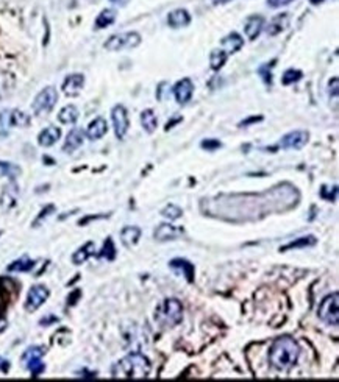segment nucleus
<instances>
[{
	"mask_svg": "<svg viewBox=\"0 0 339 382\" xmlns=\"http://www.w3.org/2000/svg\"><path fill=\"white\" fill-rule=\"evenodd\" d=\"M300 356L298 343L291 337H278L269 348V362L280 371H288L297 364Z\"/></svg>",
	"mask_w": 339,
	"mask_h": 382,
	"instance_id": "1",
	"label": "nucleus"
},
{
	"mask_svg": "<svg viewBox=\"0 0 339 382\" xmlns=\"http://www.w3.org/2000/svg\"><path fill=\"white\" fill-rule=\"evenodd\" d=\"M13 88H14V76L7 72L0 73V98H5L7 95H10Z\"/></svg>",
	"mask_w": 339,
	"mask_h": 382,
	"instance_id": "28",
	"label": "nucleus"
},
{
	"mask_svg": "<svg viewBox=\"0 0 339 382\" xmlns=\"http://www.w3.org/2000/svg\"><path fill=\"white\" fill-rule=\"evenodd\" d=\"M50 292L46 286H33L27 295L25 301V311L27 312H34L41 308V306L47 301Z\"/></svg>",
	"mask_w": 339,
	"mask_h": 382,
	"instance_id": "8",
	"label": "nucleus"
},
{
	"mask_svg": "<svg viewBox=\"0 0 339 382\" xmlns=\"http://www.w3.org/2000/svg\"><path fill=\"white\" fill-rule=\"evenodd\" d=\"M300 78H302V72L297 70V69H288L285 73H283V78H281V83L285 86L288 85H292V83H297Z\"/></svg>",
	"mask_w": 339,
	"mask_h": 382,
	"instance_id": "35",
	"label": "nucleus"
},
{
	"mask_svg": "<svg viewBox=\"0 0 339 382\" xmlns=\"http://www.w3.org/2000/svg\"><path fill=\"white\" fill-rule=\"evenodd\" d=\"M112 377H127V379H144L150 373V362L139 353L128 354L112 367Z\"/></svg>",
	"mask_w": 339,
	"mask_h": 382,
	"instance_id": "2",
	"label": "nucleus"
},
{
	"mask_svg": "<svg viewBox=\"0 0 339 382\" xmlns=\"http://www.w3.org/2000/svg\"><path fill=\"white\" fill-rule=\"evenodd\" d=\"M83 142H85V131L82 128H73L69 131V134L64 140L63 150L66 153H72L77 148H80L83 145Z\"/></svg>",
	"mask_w": 339,
	"mask_h": 382,
	"instance_id": "14",
	"label": "nucleus"
},
{
	"mask_svg": "<svg viewBox=\"0 0 339 382\" xmlns=\"http://www.w3.org/2000/svg\"><path fill=\"white\" fill-rule=\"evenodd\" d=\"M190 22H191V14L187 13L186 10H183V8L174 10V11H171L169 16H167V24H169V27H172V28L186 27V25H190Z\"/></svg>",
	"mask_w": 339,
	"mask_h": 382,
	"instance_id": "19",
	"label": "nucleus"
},
{
	"mask_svg": "<svg viewBox=\"0 0 339 382\" xmlns=\"http://www.w3.org/2000/svg\"><path fill=\"white\" fill-rule=\"evenodd\" d=\"M244 46V39L241 37V34H238V33H230V34H227L222 39V43H220V47H222V50L227 53V55H232V53H236L241 47Z\"/></svg>",
	"mask_w": 339,
	"mask_h": 382,
	"instance_id": "18",
	"label": "nucleus"
},
{
	"mask_svg": "<svg viewBox=\"0 0 339 382\" xmlns=\"http://www.w3.org/2000/svg\"><path fill=\"white\" fill-rule=\"evenodd\" d=\"M24 362H25V365H27V368H28V371L31 373L33 377H37V376H40V374L46 370V367H44L41 357L27 359V360H24Z\"/></svg>",
	"mask_w": 339,
	"mask_h": 382,
	"instance_id": "31",
	"label": "nucleus"
},
{
	"mask_svg": "<svg viewBox=\"0 0 339 382\" xmlns=\"http://www.w3.org/2000/svg\"><path fill=\"white\" fill-rule=\"evenodd\" d=\"M227 58H229V55L225 53L222 49L213 50L211 55H210V66H211V69H213V70H219V69L225 64Z\"/></svg>",
	"mask_w": 339,
	"mask_h": 382,
	"instance_id": "30",
	"label": "nucleus"
},
{
	"mask_svg": "<svg viewBox=\"0 0 339 382\" xmlns=\"http://www.w3.org/2000/svg\"><path fill=\"white\" fill-rule=\"evenodd\" d=\"M141 34L136 31H127V33H119L112 34L108 37V41L103 44V47L108 52H121L124 49H135L141 44Z\"/></svg>",
	"mask_w": 339,
	"mask_h": 382,
	"instance_id": "5",
	"label": "nucleus"
},
{
	"mask_svg": "<svg viewBox=\"0 0 339 382\" xmlns=\"http://www.w3.org/2000/svg\"><path fill=\"white\" fill-rule=\"evenodd\" d=\"M99 256L103 257V259H106V260H115V257H116V247H115V242H112L111 237H108L105 240L103 248H102V251H100Z\"/></svg>",
	"mask_w": 339,
	"mask_h": 382,
	"instance_id": "32",
	"label": "nucleus"
},
{
	"mask_svg": "<svg viewBox=\"0 0 339 382\" xmlns=\"http://www.w3.org/2000/svg\"><path fill=\"white\" fill-rule=\"evenodd\" d=\"M79 296H80V290H75V292L67 298V304H70V306L75 304V303H77V301H75V298H79Z\"/></svg>",
	"mask_w": 339,
	"mask_h": 382,
	"instance_id": "43",
	"label": "nucleus"
},
{
	"mask_svg": "<svg viewBox=\"0 0 339 382\" xmlns=\"http://www.w3.org/2000/svg\"><path fill=\"white\" fill-rule=\"evenodd\" d=\"M183 228L180 226H174L171 223H161L157 226V229L154 231V237L160 242H166V240H175L180 236H183Z\"/></svg>",
	"mask_w": 339,
	"mask_h": 382,
	"instance_id": "11",
	"label": "nucleus"
},
{
	"mask_svg": "<svg viewBox=\"0 0 339 382\" xmlns=\"http://www.w3.org/2000/svg\"><path fill=\"white\" fill-rule=\"evenodd\" d=\"M155 320L163 328H174L183 320V306L177 298H167L155 311Z\"/></svg>",
	"mask_w": 339,
	"mask_h": 382,
	"instance_id": "3",
	"label": "nucleus"
},
{
	"mask_svg": "<svg viewBox=\"0 0 339 382\" xmlns=\"http://www.w3.org/2000/svg\"><path fill=\"white\" fill-rule=\"evenodd\" d=\"M310 134L304 130H295L288 134H285L280 140V147L285 150H300L307 145Z\"/></svg>",
	"mask_w": 339,
	"mask_h": 382,
	"instance_id": "9",
	"label": "nucleus"
},
{
	"mask_svg": "<svg viewBox=\"0 0 339 382\" xmlns=\"http://www.w3.org/2000/svg\"><path fill=\"white\" fill-rule=\"evenodd\" d=\"M193 92H194V85L190 78H183L174 86V95L180 105L190 102L193 97Z\"/></svg>",
	"mask_w": 339,
	"mask_h": 382,
	"instance_id": "13",
	"label": "nucleus"
},
{
	"mask_svg": "<svg viewBox=\"0 0 339 382\" xmlns=\"http://www.w3.org/2000/svg\"><path fill=\"white\" fill-rule=\"evenodd\" d=\"M115 21H116V11L106 8V10H103V11L97 16V19H96V28H97V30L106 28V27H109Z\"/></svg>",
	"mask_w": 339,
	"mask_h": 382,
	"instance_id": "29",
	"label": "nucleus"
},
{
	"mask_svg": "<svg viewBox=\"0 0 339 382\" xmlns=\"http://www.w3.org/2000/svg\"><path fill=\"white\" fill-rule=\"evenodd\" d=\"M105 217H108V214H105V215H89V217H85L83 220H80L79 223H80V226H83V225H86L88 222H91V220H97V218H105Z\"/></svg>",
	"mask_w": 339,
	"mask_h": 382,
	"instance_id": "41",
	"label": "nucleus"
},
{
	"mask_svg": "<svg viewBox=\"0 0 339 382\" xmlns=\"http://www.w3.org/2000/svg\"><path fill=\"white\" fill-rule=\"evenodd\" d=\"M141 237V228L138 226H125L121 231V240L127 248L135 247L139 242Z\"/></svg>",
	"mask_w": 339,
	"mask_h": 382,
	"instance_id": "20",
	"label": "nucleus"
},
{
	"mask_svg": "<svg viewBox=\"0 0 339 382\" xmlns=\"http://www.w3.org/2000/svg\"><path fill=\"white\" fill-rule=\"evenodd\" d=\"M77 119H79V109L73 105H67L58 112V120L64 125H72L77 122Z\"/></svg>",
	"mask_w": 339,
	"mask_h": 382,
	"instance_id": "23",
	"label": "nucleus"
},
{
	"mask_svg": "<svg viewBox=\"0 0 339 382\" xmlns=\"http://www.w3.org/2000/svg\"><path fill=\"white\" fill-rule=\"evenodd\" d=\"M261 120H262V117H261V116H259V117H249L247 120L241 122V124H239V127H242V128H244V127H247V125H250V124H256V122H261Z\"/></svg>",
	"mask_w": 339,
	"mask_h": 382,
	"instance_id": "42",
	"label": "nucleus"
},
{
	"mask_svg": "<svg viewBox=\"0 0 339 382\" xmlns=\"http://www.w3.org/2000/svg\"><path fill=\"white\" fill-rule=\"evenodd\" d=\"M169 267H171V269H172L174 272L181 273V275L186 278L187 283H194L196 269H194V265H193L190 260L181 259V257H175V259H172V260L169 262Z\"/></svg>",
	"mask_w": 339,
	"mask_h": 382,
	"instance_id": "12",
	"label": "nucleus"
},
{
	"mask_svg": "<svg viewBox=\"0 0 339 382\" xmlns=\"http://www.w3.org/2000/svg\"><path fill=\"white\" fill-rule=\"evenodd\" d=\"M272 66H274V63H266V64H262L259 69H258V73L261 75V78H262V82H265L266 85H272V72H271V69H272Z\"/></svg>",
	"mask_w": 339,
	"mask_h": 382,
	"instance_id": "36",
	"label": "nucleus"
},
{
	"mask_svg": "<svg viewBox=\"0 0 339 382\" xmlns=\"http://www.w3.org/2000/svg\"><path fill=\"white\" fill-rule=\"evenodd\" d=\"M8 368H10V364H8V360H4V359H0V370H2L4 373H7V371H8Z\"/></svg>",
	"mask_w": 339,
	"mask_h": 382,
	"instance_id": "45",
	"label": "nucleus"
},
{
	"mask_svg": "<svg viewBox=\"0 0 339 382\" xmlns=\"http://www.w3.org/2000/svg\"><path fill=\"white\" fill-rule=\"evenodd\" d=\"M111 120H112V127H115V133L118 139H124L128 127H130V120H128V112L122 105H116L115 108L111 109Z\"/></svg>",
	"mask_w": 339,
	"mask_h": 382,
	"instance_id": "7",
	"label": "nucleus"
},
{
	"mask_svg": "<svg viewBox=\"0 0 339 382\" xmlns=\"http://www.w3.org/2000/svg\"><path fill=\"white\" fill-rule=\"evenodd\" d=\"M111 2H116V0H111Z\"/></svg>",
	"mask_w": 339,
	"mask_h": 382,
	"instance_id": "48",
	"label": "nucleus"
},
{
	"mask_svg": "<svg viewBox=\"0 0 339 382\" xmlns=\"http://www.w3.org/2000/svg\"><path fill=\"white\" fill-rule=\"evenodd\" d=\"M34 267V260H31L30 257H27V256H24V257H21V259H17V260H14V262H11L10 265H8V272H16V273H24V272H30L31 269Z\"/></svg>",
	"mask_w": 339,
	"mask_h": 382,
	"instance_id": "27",
	"label": "nucleus"
},
{
	"mask_svg": "<svg viewBox=\"0 0 339 382\" xmlns=\"http://www.w3.org/2000/svg\"><path fill=\"white\" fill-rule=\"evenodd\" d=\"M291 2H294V0H268V5L272 8H280V7L289 5Z\"/></svg>",
	"mask_w": 339,
	"mask_h": 382,
	"instance_id": "40",
	"label": "nucleus"
},
{
	"mask_svg": "<svg viewBox=\"0 0 339 382\" xmlns=\"http://www.w3.org/2000/svg\"><path fill=\"white\" fill-rule=\"evenodd\" d=\"M200 147L205 148L206 151H214V150L220 148L222 144H220V140H217V139H205V140H202Z\"/></svg>",
	"mask_w": 339,
	"mask_h": 382,
	"instance_id": "38",
	"label": "nucleus"
},
{
	"mask_svg": "<svg viewBox=\"0 0 339 382\" xmlns=\"http://www.w3.org/2000/svg\"><path fill=\"white\" fill-rule=\"evenodd\" d=\"M141 124L142 128L147 133H154L158 127V119H157V114L152 109H145L141 112Z\"/></svg>",
	"mask_w": 339,
	"mask_h": 382,
	"instance_id": "24",
	"label": "nucleus"
},
{
	"mask_svg": "<svg viewBox=\"0 0 339 382\" xmlns=\"http://www.w3.org/2000/svg\"><path fill=\"white\" fill-rule=\"evenodd\" d=\"M0 173H2V175H7V176L11 178V179H14V178H17V176L21 175V167H17V166L13 164V163H4V161H0Z\"/></svg>",
	"mask_w": 339,
	"mask_h": 382,
	"instance_id": "33",
	"label": "nucleus"
},
{
	"mask_svg": "<svg viewBox=\"0 0 339 382\" xmlns=\"http://www.w3.org/2000/svg\"><path fill=\"white\" fill-rule=\"evenodd\" d=\"M31 122L28 114H25L21 109H10V127H21L25 128Z\"/></svg>",
	"mask_w": 339,
	"mask_h": 382,
	"instance_id": "25",
	"label": "nucleus"
},
{
	"mask_svg": "<svg viewBox=\"0 0 339 382\" xmlns=\"http://www.w3.org/2000/svg\"><path fill=\"white\" fill-rule=\"evenodd\" d=\"M56 102H58L56 89L53 86H47L34 97L33 105H31L33 112L36 114V116H44V114H47L53 109Z\"/></svg>",
	"mask_w": 339,
	"mask_h": 382,
	"instance_id": "6",
	"label": "nucleus"
},
{
	"mask_svg": "<svg viewBox=\"0 0 339 382\" xmlns=\"http://www.w3.org/2000/svg\"><path fill=\"white\" fill-rule=\"evenodd\" d=\"M262 27H265V19H262L261 16L253 14V16L247 17V21L244 24V31H246L247 39L255 41L259 36V33L262 31Z\"/></svg>",
	"mask_w": 339,
	"mask_h": 382,
	"instance_id": "15",
	"label": "nucleus"
},
{
	"mask_svg": "<svg viewBox=\"0 0 339 382\" xmlns=\"http://www.w3.org/2000/svg\"><path fill=\"white\" fill-rule=\"evenodd\" d=\"M56 321H58V318H56V317H53V315H49L47 318H43V320H41V325L47 326L49 323H56Z\"/></svg>",
	"mask_w": 339,
	"mask_h": 382,
	"instance_id": "44",
	"label": "nucleus"
},
{
	"mask_svg": "<svg viewBox=\"0 0 339 382\" xmlns=\"http://www.w3.org/2000/svg\"><path fill=\"white\" fill-rule=\"evenodd\" d=\"M108 131V124L103 117H96L86 128V136L91 140H99L102 139Z\"/></svg>",
	"mask_w": 339,
	"mask_h": 382,
	"instance_id": "17",
	"label": "nucleus"
},
{
	"mask_svg": "<svg viewBox=\"0 0 339 382\" xmlns=\"http://www.w3.org/2000/svg\"><path fill=\"white\" fill-rule=\"evenodd\" d=\"M94 251H96L94 242H88V244H85L82 248H79L77 251L72 254V262L75 265H82V264H85L94 254Z\"/></svg>",
	"mask_w": 339,
	"mask_h": 382,
	"instance_id": "21",
	"label": "nucleus"
},
{
	"mask_svg": "<svg viewBox=\"0 0 339 382\" xmlns=\"http://www.w3.org/2000/svg\"><path fill=\"white\" fill-rule=\"evenodd\" d=\"M288 24H289V14L288 13H283V14L275 16L269 22V25H268V34L269 36H275V34L281 33L288 27Z\"/></svg>",
	"mask_w": 339,
	"mask_h": 382,
	"instance_id": "22",
	"label": "nucleus"
},
{
	"mask_svg": "<svg viewBox=\"0 0 339 382\" xmlns=\"http://www.w3.org/2000/svg\"><path fill=\"white\" fill-rule=\"evenodd\" d=\"M336 195H337V189H336V186L333 187V190H330V192H327V187H325V186L321 189V197L325 198L327 202H334V200H336Z\"/></svg>",
	"mask_w": 339,
	"mask_h": 382,
	"instance_id": "39",
	"label": "nucleus"
},
{
	"mask_svg": "<svg viewBox=\"0 0 339 382\" xmlns=\"http://www.w3.org/2000/svg\"><path fill=\"white\" fill-rule=\"evenodd\" d=\"M317 244V239L314 236H304V237H298L292 242H289L288 245L281 247L280 251H288V250H297V248H307V247H313Z\"/></svg>",
	"mask_w": 339,
	"mask_h": 382,
	"instance_id": "26",
	"label": "nucleus"
},
{
	"mask_svg": "<svg viewBox=\"0 0 339 382\" xmlns=\"http://www.w3.org/2000/svg\"><path fill=\"white\" fill-rule=\"evenodd\" d=\"M311 2H313V4H321L322 0H311Z\"/></svg>",
	"mask_w": 339,
	"mask_h": 382,
	"instance_id": "47",
	"label": "nucleus"
},
{
	"mask_svg": "<svg viewBox=\"0 0 339 382\" xmlns=\"http://www.w3.org/2000/svg\"><path fill=\"white\" fill-rule=\"evenodd\" d=\"M161 215H163L164 218L174 222V220H178V218L183 215V211H181L177 205H167V206L161 211Z\"/></svg>",
	"mask_w": 339,
	"mask_h": 382,
	"instance_id": "34",
	"label": "nucleus"
},
{
	"mask_svg": "<svg viewBox=\"0 0 339 382\" xmlns=\"http://www.w3.org/2000/svg\"><path fill=\"white\" fill-rule=\"evenodd\" d=\"M61 137V130L58 127H47L40 134H37V144L41 147H52Z\"/></svg>",
	"mask_w": 339,
	"mask_h": 382,
	"instance_id": "16",
	"label": "nucleus"
},
{
	"mask_svg": "<svg viewBox=\"0 0 339 382\" xmlns=\"http://www.w3.org/2000/svg\"><path fill=\"white\" fill-rule=\"evenodd\" d=\"M52 212H55V206L53 205H49V206H46L41 212H40V215H37V218L33 222V226H37V225H40L43 220H46Z\"/></svg>",
	"mask_w": 339,
	"mask_h": 382,
	"instance_id": "37",
	"label": "nucleus"
},
{
	"mask_svg": "<svg viewBox=\"0 0 339 382\" xmlns=\"http://www.w3.org/2000/svg\"><path fill=\"white\" fill-rule=\"evenodd\" d=\"M214 4H227V2H230V0H213Z\"/></svg>",
	"mask_w": 339,
	"mask_h": 382,
	"instance_id": "46",
	"label": "nucleus"
},
{
	"mask_svg": "<svg viewBox=\"0 0 339 382\" xmlns=\"http://www.w3.org/2000/svg\"><path fill=\"white\" fill-rule=\"evenodd\" d=\"M317 315L325 325L337 326V323H339V293L337 292L327 295L321 301Z\"/></svg>",
	"mask_w": 339,
	"mask_h": 382,
	"instance_id": "4",
	"label": "nucleus"
},
{
	"mask_svg": "<svg viewBox=\"0 0 339 382\" xmlns=\"http://www.w3.org/2000/svg\"><path fill=\"white\" fill-rule=\"evenodd\" d=\"M85 86V76L82 73L67 75L63 82V92L67 97H77Z\"/></svg>",
	"mask_w": 339,
	"mask_h": 382,
	"instance_id": "10",
	"label": "nucleus"
}]
</instances>
